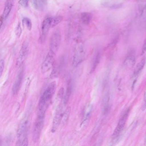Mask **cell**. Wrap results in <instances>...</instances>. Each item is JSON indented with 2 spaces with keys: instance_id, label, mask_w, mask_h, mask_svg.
I'll return each instance as SVG.
<instances>
[{
  "instance_id": "obj_27",
  "label": "cell",
  "mask_w": 146,
  "mask_h": 146,
  "mask_svg": "<svg viewBox=\"0 0 146 146\" xmlns=\"http://www.w3.org/2000/svg\"><path fill=\"white\" fill-rule=\"evenodd\" d=\"M146 52V37L144 40V42H143V45L142 48L141 52V55H142L145 53Z\"/></svg>"
},
{
  "instance_id": "obj_25",
  "label": "cell",
  "mask_w": 146,
  "mask_h": 146,
  "mask_svg": "<svg viewBox=\"0 0 146 146\" xmlns=\"http://www.w3.org/2000/svg\"><path fill=\"white\" fill-rule=\"evenodd\" d=\"M38 5L40 8H43L46 5L47 0H38Z\"/></svg>"
},
{
  "instance_id": "obj_4",
  "label": "cell",
  "mask_w": 146,
  "mask_h": 146,
  "mask_svg": "<svg viewBox=\"0 0 146 146\" xmlns=\"http://www.w3.org/2000/svg\"><path fill=\"white\" fill-rule=\"evenodd\" d=\"M85 52L84 46L82 44L79 43L76 46L74 50L72 57V65L74 68L78 66L81 64L85 59Z\"/></svg>"
},
{
  "instance_id": "obj_24",
  "label": "cell",
  "mask_w": 146,
  "mask_h": 146,
  "mask_svg": "<svg viewBox=\"0 0 146 146\" xmlns=\"http://www.w3.org/2000/svg\"><path fill=\"white\" fill-rule=\"evenodd\" d=\"M5 63L4 60L1 59L0 61V75L1 77L2 76L5 68Z\"/></svg>"
},
{
  "instance_id": "obj_12",
  "label": "cell",
  "mask_w": 146,
  "mask_h": 146,
  "mask_svg": "<svg viewBox=\"0 0 146 146\" xmlns=\"http://www.w3.org/2000/svg\"><path fill=\"white\" fill-rule=\"evenodd\" d=\"M23 71L22 70L18 74L14 80L12 87V93L14 95H16L18 94L20 90L23 78Z\"/></svg>"
},
{
  "instance_id": "obj_22",
  "label": "cell",
  "mask_w": 146,
  "mask_h": 146,
  "mask_svg": "<svg viewBox=\"0 0 146 146\" xmlns=\"http://www.w3.org/2000/svg\"><path fill=\"white\" fill-rule=\"evenodd\" d=\"M22 29L20 23H19L15 29V34L18 38H19L22 35Z\"/></svg>"
},
{
  "instance_id": "obj_3",
  "label": "cell",
  "mask_w": 146,
  "mask_h": 146,
  "mask_svg": "<svg viewBox=\"0 0 146 146\" xmlns=\"http://www.w3.org/2000/svg\"><path fill=\"white\" fill-rule=\"evenodd\" d=\"M45 116V114L38 112L37 117L34 123L32 132V138L34 142H37L40 136L44 125Z\"/></svg>"
},
{
  "instance_id": "obj_28",
  "label": "cell",
  "mask_w": 146,
  "mask_h": 146,
  "mask_svg": "<svg viewBox=\"0 0 146 146\" xmlns=\"http://www.w3.org/2000/svg\"><path fill=\"white\" fill-rule=\"evenodd\" d=\"M32 4L34 7L36 9H37L38 7V0H32Z\"/></svg>"
},
{
  "instance_id": "obj_31",
  "label": "cell",
  "mask_w": 146,
  "mask_h": 146,
  "mask_svg": "<svg viewBox=\"0 0 146 146\" xmlns=\"http://www.w3.org/2000/svg\"><path fill=\"white\" fill-rule=\"evenodd\" d=\"M145 9H146V8H145Z\"/></svg>"
},
{
  "instance_id": "obj_19",
  "label": "cell",
  "mask_w": 146,
  "mask_h": 146,
  "mask_svg": "<svg viewBox=\"0 0 146 146\" xmlns=\"http://www.w3.org/2000/svg\"><path fill=\"white\" fill-rule=\"evenodd\" d=\"M100 54L99 52H97L96 55H95L94 60H93V64H92V67H91L92 71H94L97 67V65L100 62Z\"/></svg>"
},
{
  "instance_id": "obj_15",
  "label": "cell",
  "mask_w": 146,
  "mask_h": 146,
  "mask_svg": "<svg viewBox=\"0 0 146 146\" xmlns=\"http://www.w3.org/2000/svg\"><path fill=\"white\" fill-rule=\"evenodd\" d=\"M14 0H6L2 17L5 21L10 15L14 5Z\"/></svg>"
},
{
  "instance_id": "obj_13",
  "label": "cell",
  "mask_w": 146,
  "mask_h": 146,
  "mask_svg": "<svg viewBox=\"0 0 146 146\" xmlns=\"http://www.w3.org/2000/svg\"><path fill=\"white\" fill-rule=\"evenodd\" d=\"M135 53L134 50L131 49L129 51L125 57V59L124 61V65L127 68H131L135 65Z\"/></svg>"
},
{
  "instance_id": "obj_11",
  "label": "cell",
  "mask_w": 146,
  "mask_h": 146,
  "mask_svg": "<svg viewBox=\"0 0 146 146\" xmlns=\"http://www.w3.org/2000/svg\"><path fill=\"white\" fill-rule=\"evenodd\" d=\"M50 28H51V17H47L43 20L42 24L41 34L40 37L41 42L45 41Z\"/></svg>"
},
{
  "instance_id": "obj_2",
  "label": "cell",
  "mask_w": 146,
  "mask_h": 146,
  "mask_svg": "<svg viewBox=\"0 0 146 146\" xmlns=\"http://www.w3.org/2000/svg\"><path fill=\"white\" fill-rule=\"evenodd\" d=\"M29 119L27 117H25L20 122L18 127L17 134V141L16 145L28 146L29 145L28 133L29 131Z\"/></svg>"
},
{
  "instance_id": "obj_17",
  "label": "cell",
  "mask_w": 146,
  "mask_h": 146,
  "mask_svg": "<svg viewBox=\"0 0 146 146\" xmlns=\"http://www.w3.org/2000/svg\"><path fill=\"white\" fill-rule=\"evenodd\" d=\"M82 23L84 25H88L92 19L91 13L88 12L82 13L80 16Z\"/></svg>"
},
{
  "instance_id": "obj_14",
  "label": "cell",
  "mask_w": 146,
  "mask_h": 146,
  "mask_svg": "<svg viewBox=\"0 0 146 146\" xmlns=\"http://www.w3.org/2000/svg\"><path fill=\"white\" fill-rule=\"evenodd\" d=\"M93 109V106L91 104H88L85 106L84 110L82 120L81 124V127H84L88 123L91 116Z\"/></svg>"
},
{
  "instance_id": "obj_8",
  "label": "cell",
  "mask_w": 146,
  "mask_h": 146,
  "mask_svg": "<svg viewBox=\"0 0 146 146\" xmlns=\"http://www.w3.org/2000/svg\"><path fill=\"white\" fill-rule=\"evenodd\" d=\"M64 103H61L59 105L56 110L55 115L54 117L52 125V131L53 133L56 132L59 126L62 123V118L65 111H64V106H65Z\"/></svg>"
},
{
  "instance_id": "obj_18",
  "label": "cell",
  "mask_w": 146,
  "mask_h": 146,
  "mask_svg": "<svg viewBox=\"0 0 146 146\" xmlns=\"http://www.w3.org/2000/svg\"><path fill=\"white\" fill-rule=\"evenodd\" d=\"M63 19V17L60 16L51 17V28H54L60 23Z\"/></svg>"
},
{
  "instance_id": "obj_30",
  "label": "cell",
  "mask_w": 146,
  "mask_h": 146,
  "mask_svg": "<svg viewBox=\"0 0 146 146\" xmlns=\"http://www.w3.org/2000/svg\"><path fill=\"white\" fill-rule=\"evenodd\" d=\"M145 143L146 145V138H145Z\"/></svg>"
},
{
  "instance_id": "obj_9",
  "label": "cell",
  "mask_w": 146,
  "mask_h": 146,
  "mask_svg": "<svg viewBox=\"0 0 146 146\" xmlns=\"http://www.w3.org/2000/svg\"><path fill=\"white\" fill-rule=\"evenodd\" d=\"M55 54L49 51L41 66V72L42 74L48 72L52 67L55 63Z\"/></svg>"
},
{
  "instance_id": "obj_16",
  "label": "cell",
  "mask_w": 146,
  "mask_h": 146,
  "mask_svg": "<svg viewBox=\"0 0 146 146\" xmlns=\"http://www.w3.org/2000/svg\"><path fill=\"white\" fill-rule=\"evenodd\" d=\"M145 64H146V58H143L140 61V62L137 65L135 69L134 73L133 74V76H132V78L134 80V83H135V81L136 80V78H137L139 74L141 72L144 66H145ZM134 83H133V84H134Z\"/></svg>"
},
{
  "instance_id": "obj_1",
  "label": "cell",
  "mask_w": 146,
  "mask_h": 146,
  "mask_svg": "<svg viewBox=\"0 0 146 146\" xmlns=\"http://www.w3.org/2000/svg\"><path fill=\"white\" fill-rule=\"evenodd\" d=\"M57 88L55 82L48 84L40 98L38 104V112L46 114V112L51 103Z\"/></svg>"
},
{
  "instance_id": "obj_29",
  "label": "cell",
  "mask_w": 146,
  "mask_h": 146,
  "mask_svg": "<svg viewBox=\"0 0 146 146\" xmlns=\"http://www.w3.org/2000/svg\"><path fill=\"white\" fill-rule=\"evenodd\" d=\"M143 109H145L146 108V92L144 95V99H143V104L142 107Z\"/></svg>"
},
{
  "instance_id": "obj_6",
  "label": "cell",
  "mask_w": 146,
  "mask_h": 146,
  "mask_svg": "<svg viewBox=\"0 0 146 146\" xmlns=\"http://www.w3.org/2000/svg\"><path fill=\"white\" fill-rule=\"evenodd\" d=\"M29 51V44L27 41H25L22 44L21 49L17 58L16 66L17 68H20L25 63Z\"/></svg>"
},
{
  "instance_id": "obj_7",
  "label": "cell",
  "mask_w": 146,
  "mask_h": 146,
  "mask_svg": "<svg viewBox=\"0 0 146 146\" xmlns=\"http://www.w3.org/2000/svg\"><path fill=\"white\" fill-rule=\"evenodd\" d=\"M61 41V34L60 29L55 30L51 36L50 40V50L56 54L58 50Z\"/></svg>"
},
{
  "instance_id": "obj_26",
  "label": "cell",
  "mask_w": 146,
  "mask_h": 146,
  "mask_svg": "<svg viewBox=\"0 0 146 146\" xmlns=\"http://www.w3.org/2000/svg\"><path fill=\"white\" fill-rule=\"evenodd\" d=\"M64 90L63 88H61L60 90L59 93H58V96L59 99L60 100H62L63 99V96L64 95Z\"/></svg>"
},
{
  "instance_id": "obj_21",
  "label": "cell",
  "mask_w": 146,
  "mask_h": 146,
  "mask_svg": "<svg viewBox=\"0 0 146 146\" xmlns=\"http://www.w3.org/2000/svg\"><path fill=\"white\" fill-rule=\"evenodd\" d=\"M23 22L24 24L27 27V29L29 31L31 30L32 29V23L31 20L29 18L24 17L23 19Z\"/></svg>"
},
{
  "instance_id": "obj_5",
  "label": "cell",
  "mask_w": 146,
  "mask_h": 146,
  "mask_svg": "<svg viewBox=\"0 0 146 146\" xmlns=\"http://www.w3.org/2000/svg\"><path fill=\"white\" fill-rule=\"evenodd\" d=\"M129 112V108L126 109L119 118L118 122L117 125L113 131L112 136L113 140L114 141H117V139L119 138V136L121 135V132L123 130L126 124V121L128 119Z\"/></svg>"
},
{
  "instance_id": "obj_10",
  "label": "cell",
  "mask_w": 146,
  "mask_h": 146,
  "mask_svg": "<svg viewBox=\"0 0 146 146\" xmlns=\"http://www.w3.org/2000/svg\"><path fill=\"white\" fill-rule=\"evenodd\" d=\"M110 93L108 86H105L102 100V112L106 114L108 112L110 106Z\"/></svg>"
},
{
  "instance_id": "obj_20",
  "label": "cell",
  "mask_w": 146,
  "mask_h": 146,
  "mask_svg": "<svg viewBox=\"0 0 146 146\" xmlns=\"http://www.w3.org/2000/svg\"><path fill=\"white\" fill-rule=\"evenodd\" d=\"M71 108L70 107H68L65 110L64 115H63V118H62V123L64 125L66 123H67L69 119L70 114Z\"/></svg>"
},
{
  "instance_id": "obj_23",
  "label": "cell",
  "mask_w": 146,
  "mask_h": 146,
  "mask_svg": "<svg viewBox=\"0 0 146 146\" xmlns=\"http://www.w3.org/2000/svg\"><path fill=\"white\" fill-rule=\"evenodd\" d=\"M29 0H19V5L23 7H27L29 5Z\"/></svg>"
}]
</instances>
